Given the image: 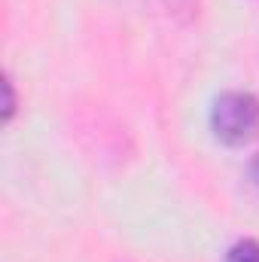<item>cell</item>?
<instances>
[{
	"label": "cell",
	"instance_id": "1",
	"mask_svg": "<svg viewBox=\"0 0 259 262\" xmlns=\"http://www.w3.org/2000/svg\"><path fill=\"white\" fill-rule=\"evenodd\" d=\"M210 131L226 146H247L259 134V98L250 92H226L210 107Z\"/></svg>",
	"mask_w": 259,
	"mask_h": 262
},
{
	"label": "cell",
	"instance_id": "2",
	"mask_svg": "<svg viewBox=\"0 0 259 262\" xmlns=\"http://www.w3.org/2000/svg\"><path fill=\"white\" fill-rule=\"evenodd\" d=\"M226 262H259V241L244 238V241L232 244L226 253Z\"/></svg>",
	"mask_w": 259,
	"mask_h": 262
},
{
	"label": "cell",
	"instance_id": "3",
	"mask_svg": "<svg viewBox=\"0 0 259 262\" xmlns=\"http://www.w3.org/2000/svg\"><path fill=\"white\" fill-rule=\"evenodd\" d=\"M3 95H6V104H3V122H9L12 113H15V92H12V79H9V76L3 79Z\"/></svg>",
	"mask_w": 259,
	"mask_h": 262
},
{
	"label": "cell",
	"instance_id": "4",
	"mask_svg": "<svg viewBox=\"0 0 259 262\" xmlns=\"http://www.w3.org/2000/svg\"><path fill=\"white\" fill-rule=\"evenodd\" d=\"M250 180H253V183L259 186V156L253 159V162H250Z\"/></svg>",
	"mask_w": 259,
	"mask_h": 262
}]
</instances>
